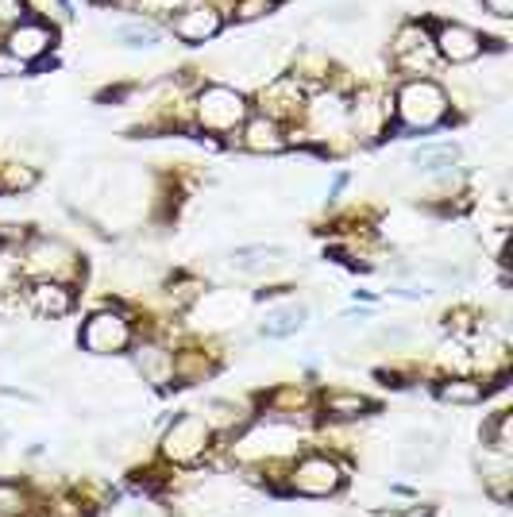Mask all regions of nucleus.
Returning a JSON list of instances; mask_svg holds the SVG:
<instances>
[{
    "instance_id": "1",
    "label": "nucleus",
    "mask_w": 513,
    "mask_h": 517,
    "mask_svg": "<svg viewBox=\"0 0 513 517\" xmlns=\"http://www.w3.org/2000/svg\"><path fill=\"white\" fill-rule=\"evenodd\" d=\"M344 463L324 456V452H309L290 467V490L305 494V498H328L344 487Z\"/></svg>"
},
{
    "instance_id": "2",
    "label": "nucleus",
    "mask_w": 513,
    "mask_h": 517,
    "mask_svg": "<svg viewBox=\"0 0 513 517\" xmlns=\"http://www.w3.org/2000/svg\"><path fill=\"white\" fill-rule=\"evenodd\" d=\"M209 425L197 417V413H182L166 436H162V456L170 463H178V467H193V463L205 460V452H209Z\"/></svg>"
},
{
    "instance_id": "3",
    "label": "nucleus",
    "mask_w": 513,
    "mask_h": 517,
    "mask_svg": "<svg viewBox=\"0 0 513 517\" xmlns=\"http://www.w3.org/2000/svg\"><path fill=\"white\" fill-rule=\"evenodd\" d=\"M398 116H402L409 128L429 132V128H436V124L448 116V97H444L440 85L409 82L402 93H398Z\"/></svg>"
},
{
    "instance_id": "4",
    "label": "nucleus",
    "mask_w": 513,
    "mask_h": 517,
    "mask_svg": "<svg viewBox=\"0 0 513 517\" xmlns=\"http://www.w3.org/2000/svg\"><path fill=\"white\" fill-rule=\"evenodd\" d=\"M132 344V328L116 309H101L93 313L85 328H81V348L93 355H116Z\"/></svg>"
},
{
    "instance_id": "5",
    "label": "nucleus",
    "mask_w": 513,
    "mask_h": 517,
    "mask_svg": "<svg viewBox=\"0 0 513 517\" xmlns=\"http://www.w3.org/2000/svg\"><path fill=\"white\" fill-rule=\"evenodd\" d=\"M197 112H201V124H205V128L232 132L243 116H247V105H243V97L236 89H228V85H209V89L201 93V101H197Z\"/></svg>"
},
{
    "instance_id": "6",
    "label": "nucleus",
    "mask_w": 513,
    "mask_h": 517,
    "mask_svg": "<svg viewBox=\"0 0 513 517\" xmlns=\"http://www.w3.org/2000/svg\"><path fill=\"white\" fill-rule=\"evenodd\" d=\"M436 43H440V55L452 58V62H471V58L483 55V35L463 28V24H444Z\"/></svg>"
},
{
    "instance_id": "7",
    "label": "nucleus",
    "mask_w": 513,
    "mask_h": 517,
    "mask_svg": "<svg viewBox=\"0 0 513 517\" xmlns=\"http://www.w3.org/2000/svg\"><path fill=\"white\" fill-rule=\"evenodd\" d=\"M27 305L39 313V317H66L70 309H74V294L62 286V282H54V278H47V282H35L31 290H27Z\"/></svg>"
},
{
    "instance_id": "8",
    "label": "nucleus",
    "mask_w": 513,
    "mask_h": 517,
    "mask_svg": "<svg viewBox=\"0 0 513 517\" xmlns=\"http://www.w3.org/2000/svg\"><path fill=\"white\" fill-rule=\"evenodd\" d=\"M483 487L498 498V502H510V487H513V463L510 452H494V448H483Z\"/></svg>"
},
{
    "instance_id": "9",
    "label": "nucleus",
    "mask_w": 513,
    "mask_h": 517,
    "mask_svg": "<svg viewBox=\"0 0 513 517\" xmlns=\"http://www.w3.org/2000/svg\"><path fill=\"white\" fill-rule=\"evenodd\" d=\"M51 47V31L43 28V24H20V28L8 35V55L20 58V62H31V58H39L43 51Z\"/></svg>"
},
{
    "instance_id": "10",
    "label": "nucleus",
    "mask_w": 513,
    "mask_h": 517,
    "mask_svg": "<svg viewBox=\"0 0 513 517\" xmlns=\"http://www.w3.org/2000/svg\"><path fill=\"white\" fill-rule=\"evenodd\" d=\"M74 259V251L66 244H58V240H43V244H35L27 251V271L31 274H58L66 271V267H74L70 263Z\"/></svg>"
},
{
    "instance_id": "11",
    "label": "nucleus",
    "mask_w": 513,
    "mask_h": 517,
    "mask_svg": "<svg viewBox=\"0 0 513 517\" xmlns=\"http://www.w3.org/2000/svg\"><path fill=\"white\" fill-rule=\"evenodd\" d=\"M436 460H440V448L432 444L429 433H409V436H405L402 456H398V463H402L405 471H429Z\"/></svg>"
},
{
    "instance_id": "12",
    "label": "nucleus",
    "mask_w": 513,
    "mask_h": 517,
    "mask_svg": "<svg viewBox=\"0 0 513 517\" xmlns=\"http://www.w3.org/2000/svg\"><path fill=\"white\" fill-rule=\"evenodd\" d=\"M174 31H178L186 43H205V39H213L216 31H220V16L209 12V8H193V12L174 20Z\"/></svg>"
},
{
    "instance_id": "13",
    "label": "nucleus",
    "mask_w": 513,
    "mask_h": 517,
    "mask_svg": "<svg viewBox=\"0 0 513 517\" xmlns=\"http://www.w3.org/2000/svg\"><path fill=\"white\" fill-rule=\"evenodd\" d=\"M459 159V147L456 143H425V147H417L413 151V159L409 163L417 166L421 174H444V170H452Z\"/></svg>"
},
{
    "instance_id": "14",
    "label": "nucleus",
    "mask_w": 513,
    "mask_h": 517,
    "mask_svg": "<svg viewBox=\"0 0 513 517\" xmlns=\"http://www.w3.org/2000/svg\"><path fill=\"white\" fill-rule=\"evenodd\" d=\"M305 317H309V309L305 305H282V309H270L267 321H263V336L270 340H286V336H294L305 328Z\"/></svg>"
},
{
    "instance_id": "15",
    "label": "nucleus",
    "mask_w": 513,
    "mask_h": 517,
    "mask_svg": "<svg viewBox=\"0 0 513 517\" xmlns=\"http://www.w3.org/2000/svg\"><path fill=\"white\" fill-rule=\"evenodd\" d=\"M243 143H247V151H259V155H274V151H282L286 147V139L278 132V124L267 120V116H255L251 124H247V132H243Z\"/></svg>"
},
{
    "instance_id": "16",
    "label": "nucleus",
    "mask_w": 513,
    "mask_h": 517,
    "mask_svg": "<svg viewBox=\"0 0 513 517\" xmlns=\"http://www.w3.org/2000/svg\"><path fill=\"white\" fill-rule=\"evenodd\" d=\"M324 413L336 417V421H355V417H367L371 413V402L363 394H348V390H328L324 394Z\"/></svg>"
},
{
    "instance_id": "17",
    "label": "nucleus",
    "mask_w": 513,
    "mask_h": 517,
    "mask_svg": "<svg viewBox=\"0 0 513 517\" xmlns=\"http://www.w3.org/2000/svg\"><path fill=\"white\" fill-rule=\"evenodd\" d=\"M290 251L278 244H251V247H236L232 251V267H240V271H259L263 263H278V259H286Z\"/></svg>"
},
{
    "instance_id": "18",
    "label": "nucleus",
    "mask_w": 513,
    "mask_h": 517,
    "mask_svg": "<svg viewBox=\"0 0 513 517\" xmlns=\"http://www.w3.org/2000/svg\"><path fill=\"white\" fill-rule=\"evenodd\" d=\"M440 402H452V406H479L486 398V386L475 379H448L440 382Z\"/></svg>"
},
{
    "instance_id": "19",
    "label": "nucleus",
    "mask_w": 513,
    "mask_h": 517,
    "mask_svg": "<svg viewBox=\"0 0 513 517\" xmlns=\"http://www.w3.org/2000/svg\"><path fill=\"white\" fill-rule=\"evenodd\" d=\"M201 421L209 425V433H228V429L240 425V406L236 402H224V398H213V402H205Z\"/></svg>"
},
{
    "instance_id": "20",
    "label": "nucleus",
    "mask_w": 513,
    "mask_h": 517,
    "mask_svg": "<svg viewBox=\"0 0 513 517\" xmlns=\"http://www.w3.org/2000/svg\"><path fill=\"white\" fill-rule=\"evenodd\" d=\"M510 425H513V417H510V409H502V413H494V421L483 429V448H494V452H510L513 444H510Z\"/></svg>"
},
{
    "instance_id": "21",
    "label": "nucleus",
    "mask_w": 513,
    "mask_h": 517,
    "mask_svg": "<svg viewBox=\"0 0 513 517\" xmlns=\"http://www.w3.org/2000/svg\"><path fill=\"white\" fill-rule=\"evenodd\" d=\"M116 39L124 47H132V51H143V47H159L162 31L151 28V24H124V28L116 31Z\"/></svg>"
},
{
    "instance_id": "22",
    "label": "nucleus",
    "mask_w": 513,
    "mask_h": 517,
    "mask_svg": "<svg viewBox=\"0 0 513 517\" xmlns=\"http://www.w3.org/2000/svg\"><path fill=\"white\" fill-rule=\"evenodd\" d=\"M27 514V494L16 483H0V517H24Z\"/></svg>"
},
{
    "instance_id": "23",
    "label": "nucleus",
    "mask_w": 513,
    "mask_h": 517,
    "mask_svg": "<svg viewBox=\"0 0 513 517\" xmlns=\"http://www.w3.org/2000/svg\"><path fill=\"white\" fill-rule=\"evenodd\" d=\"M263 12H270V0H243L240 8H236L240 20H255V16H263Z\"/></svg>"
},
{
    "instance_id": "24",
    "label": "nucleus",
    "mask_w": 513,
    "mask_h": 517,
    "mask_svg": "<svg viewBox=\"0 0 513 517\" xmlns=\"http://www.w3.org/2000/svg\"><path fill=\"white\" fill-rule=\"evenodd\" d=\"M35 178H31V170H12L8 178H4V190H27Z\"/></svg>"
},
{
    "instance_id": "25",
    "label": "nucleus",
    "mask_w": 513,
    "mask_h": 517,
    "mask_svg": "<svg viewBox=\"0 0 513 517\" xmlns=\"http://www.w3.org/2000/svg\"><path fill=\"white\" fill-rule=\"evenodd\" d=\"M178 0H139V8H147V12H170Z\"/></svg>"
},
{
    "instance_id": "26",
    "label": "nucleus",
    "mask_w": 513,
    "mask_h": 517,
    "mask_svg": "<svg viewBox=\"0 0 513 517\" xmlns=\"http://www.w3.org/2000/svg\"><path fill=\"white\" fill-rule=\"evenodd\" d=\"M486 8L494 16H513V0H486Z\"/></svg>"
}]
</instances>
